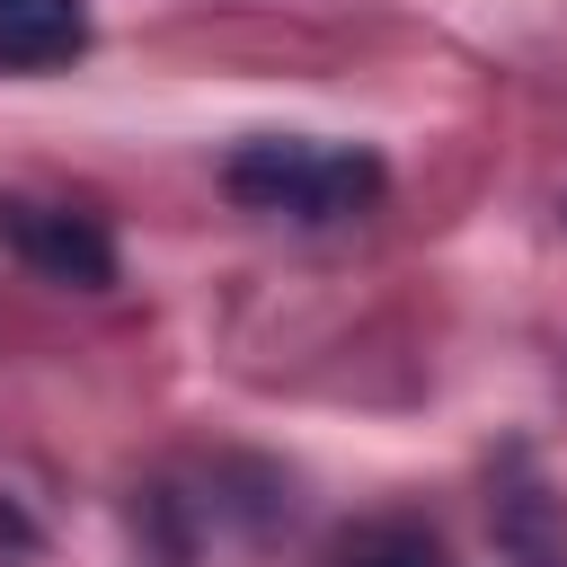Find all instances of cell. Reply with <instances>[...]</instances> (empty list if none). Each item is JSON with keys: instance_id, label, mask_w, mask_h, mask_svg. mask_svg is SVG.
Here are the masks:
<instances>
[{"instance_id": "6da1fadb", "label": "cell", "mask_w": 567, "mask_h": 567, "mask_svg": "<svg viewBox=\"0 0 567 567\" xmlns=\"http://www.w3.org/2000/svg\"><path fill=\"white\" fill-rule=\"evenodd\" d=\"M230 204L248 213H284V221H337L363 213L381 195V159L354 142H310V133H257L221 159Z\"/></svg>"}, {"instance_id": "7a4b0ae2", "label": "cell", "mask_w": 567, "mask_h": 567, "mask_svg": "<svg viewBox=\"0 0 567 567\" xmlns=\"http://www.w3.org/2000/svg\"><path fill=\"white\" fill-rule=\"evenodd\" d=\"M0 248H9L18 266H35L44 284H80V292L115 284V239H106L89 213H71V204L0 195Z\"/></svg>"}, {"instance_id": "3957f363", "label": "cell", "mask_w": 567, "mask_h": 567, "mask_svg": "<svg viewBox=\"0 0 567 567\" xmlns=\"http://www.w3.org/2000/svg\"><path fill=\"white\" fill-rule=\"evenodd\" d=\"M89 44L80 0H0V71H53Z\"/></svg>"}, {"instance_id": "277c9868", "label": "cell", "mask_w": 567, "mask_h": 567, "mask_svg": "<svg viewBox=\"0 0 567 567\" xmlns=\"http://www.w3.org/2000/svg\"><path fill=\"white\" fill-rule=\"evenodd\" d=\"M328 567H452V558H443V540L425 523H363V532L337 540Z\"/></svg>"}, {"instance_id": "5b68a950", "label": "cell", "mask_w": 567, "mask_h": 567, "mask_svg": "<svg viewBox=\"0 0 567 567\" xmlns=\"http://www.w3.org/2000/svg\"><path fill=\"white\" fill-rule=\"evenodd\" d=\"M0 549H27V523H18L9 505H0Z\"/></svg>"}]
</instances>
